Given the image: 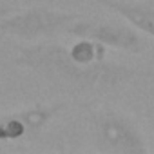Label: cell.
<instances>
[{
	"label": "cell",
	"mask_w": 154,
	"mask_h": 154,
	"mask_svg": "<svg viewBox=\"0 0 154 154\" xmlns=\"http://www.w3.org/2000/svg\"><path fill=\"white\" fill-rule=\"evenodd\" d=\"M78 13L58 11L44 6L27 8L0 18V35L13 36L20 42H42L65 35L69 26L78 20Z\"/></svg>",
	"instance_id": "3957f363"
},
{
	"label": "cell",
	"mask_w": 154,
	"mask_h": 154,
	"mask_svg": "<svg viewBox=\"0 0 154 154\" xmlns=\"http://www.w3.org/2000/svg\"><path fill=\"white\" fill-rule=\"evenodd\" d=\"M94 2H98V0H94Z\"/></svg>",
	"instance_id": "7c38bea8"
},
{
	"label": "cell",
	"mask_w": 154,
	"mask_h": 154,
	"mask_svg": "<svg viewBox=\"0 0 154 154\" xmlns=\"http://www.w3.org/2000/svg\"><path fill=\"white\" fill-rule=\"evenodd\" d=\"M74 38H91L111 49L125 51L129 54H140L143 51V40L131 24L94 20V18H78L74 20L67 33Z\"/></svg>",
	"instance_id": "5b68a950"
},
{
	"label": "cell",
	"mask_w": 154,
	"mask_h": 154,
	"mask_svg": "<svg viewBox=\"0 0 154 154\" xmlns=\"http://www.w3.org/2000/svg\"><path fill=\"white\" fill-rule=\"evenodd\" d=\"M9 13H11V8H8V6H0V18L6 17V15H9Z\"/></svg>",
	"instance_id": "ba28073f"
},
{
	"label": "cell",
	"mask_w": 154,
	"mask_h": 154,
	"mask_svg": "<svg viewBox=\"0 0 154 154\" xmlns=\"http://www.w3.org/2000/svg\"><path fill=\"white\" fill-rule=\"evenodd\" d=\"M11 63L33 71L53 89L76 100L105 96L136 78L150 76L147 71L109 60L80 65L69 56L65 45L53 40L33 42L31 45L20 47Z\"/></svg>",
	"instance_id": "6da1fadb"
},
{
	"label": "cell",
	"mask_w": 154,
	"mask_h": 154,
	"mask_svg": "<svg viewBox=\"0 0 154 154\" xmlns=\"http://www.w3.org/2000/svg\"><path fill=\"white\" fill-rule=\"evenodd\" d=\"M69 56L80 65H93L107 60V45L91 40V38H76L69 47Z\"/></svg>",
	"instance_id": "52a82bcc"
},
{
	"label": "cell",
	"mask_w": 154,
	"mask_h": 154,
	"mask_svg": "<svg viewBox=\"0 0 154 154\" xmlns=\"http://www.w3.org/2000/svg\"><path fill=\"white\" fill-rule=\"evenodd\" d=\"M152 84H154V76H152Z\"/></svg>",
	"instance_id": "8fae6325"
},
{
	"label": "cell",
	"mask_w": 154,
	"mask_h": 154,
	"mask_svg": "<svg viewBox=\"0 0 154 154\" xmlns=\"http://www.w3.org/2000/svg\"><path fill=\"white\" fill-rule=\"evenodd\" d=\"M65 102L33 103L29 107L0 114V141H36L47 125L65 109Z\"/></svg>",
	"instance_id": "277c9868"
},
{
	"label": "cell",
	"mask_w": 154,
	"mask_h": 154,
	"mask_svg": "<svg viewBox=\"0 0 154 154\" xmlns=\"http://www.w3.org/2000/svg\"><path fill=\"white\" fill-rule=\"evenodd\" d=\"M152 132H154V116H152Z\"/></svg>",
	"instance_id": "9c48e42d"
},
{
	"label": "cell",
	"mask_w": 154,
	"mask_h": 154,
	"mask_svg": "<svg viewBox=\"0 0 154 154\" xmlns=\"http://www.w3.org/2000/svg\"><path fill=\"white\" fill-rule=\"evenodd\" d=\"M89 132L96 152L102 154H147L149 145L141 131L118 109H94L89 114Z\"/></svg>",
	"instance_id": "7a4b0ae2"
},
{
	"label": "cell",
	"mask_w": 154,
	"mask_h": 154,
	"mask_svg": "<svg viewBox=\"0 0 154 154\" xmlns=\"http://www.w3.org/2000/svg\"><path fill=\"white\" fill-rule=\"evenodd\" d=\"M96 4L120 15L136 31L154 38V0H98Z\"/></svg>",
	"instance_id": "8992f818"
},
{
	"label": "cell",
	"mask_w": 154,
	"mask_h": 154,
	"mask_svg": "<svg viewBox=\"0 0 154 154\" xmlns=\"http://www.w3.org/2000/svg\"><path fill=\"white\" fill-rule=\"evenodd\" d=\"M2 38H4V35H0V44H2Z\"/></svg>",
	"instance_id": "30bf717a"
}]
</instances>
